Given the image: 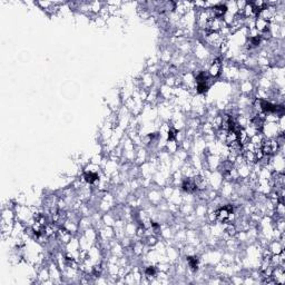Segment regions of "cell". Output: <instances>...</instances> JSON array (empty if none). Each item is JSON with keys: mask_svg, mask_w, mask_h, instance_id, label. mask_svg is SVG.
<instances>
[{"mask_svg": "<svg viewBox=\"0 0 285 285\" xmlns=\"http://www.w3.org/2000/svg\"><path fill=\"white\" fill-rule=\"evenodd\" d=\"M187 261H188V264H190V267H192L193 270H196L197 265H198L197 257H188V259H187Z\"/></svg>", "mask_w": 285, "mask_h": 285, "instance_id": "obj_4", "label": "cell"}, {"mask_svg": "<svg viewBox=\"0 0 285 285\" xmlns=\"http://www.w3.org/2000/svg\"><path fill=\"white\" fill-rule=\"evenodd\" d=\"M155 268L154 267H148L147 270H146V274L148 275V276H154L155 275Z\"/></svg>", "mask_w": 285, "mask_h": 285, "instance_id": "obj_5", "label": "cell"}, {"mask_svg": "<svg viewBox=\"0 0 285 285\" xmlns=\"http://www.w3.org/2000/svg\"><path fill=\"white\" fill-rule=\"evenodd\" d=\"M183 188H184V190H186V192H188V193H193V192H195V190H197V185L194 180L187 179V180L184 182Z\"/></svg>", "mask_w": 285, "mask_h": 285, "instance_id": "obj_1", "label": "cell"}, {"mask_svg": "<svg viewBox=\"0 0 285 285\" xmlns=\"http://www.w3.org/2000/svg\"><path fill=\"white\" fill-rule=\"evenodd\" d=\"M219 70H221V63H219V61L217 60V61H215V63L212 65L210 70H209V74H210L212 76H216V75L219 72Z\"/></svg>", "mask_w": 285, "mask_h": 285, "instance_id": "obj_2", "label": "cell"}, {"mask_svg": "<svg viewBox=\"0 0 285 285\" xmlns=\"http://www.w3.org/2000/svg\"><path fill=\"white\" fill-rule=\"evenodd\" d=\"M97 175L94 174V173H87V174H85V179H86V182H88L89 184L94 183L95 180H97Z\"/></svg>", "mask_w": 285, "mask_h": 285, "instance_id": "obj_3", "label": "cell"}]
</instances>
